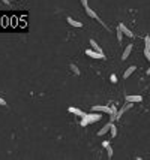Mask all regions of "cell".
I'll use <instances>...</instances> for the list:
<instances>
[{
	"label": "cell",
	"instance_id": "obj_1",
	"mask_svg": "<svg viewBox=\"0 0 150 160\" xmlns=\"http://www.w3.org/2000/svg\"><path fill=\"white\" fill-rule=\"evenodd\" d=\"M101 118H102V114H86V117H83V118H81L80 126L86 127V126H89V124H92V123L99 121Z\"/></svg>",
	"mask_w": 150,
	"mask_h": 160
},
{
	"label": "cell",
	"instance_id": "obj_2",
	"mask_svg": "<svg viewBox=\"0 0 150 160\" xmlns=\"http://www.w3.org/2000/svg\"><path fill=\"white\" fill-rule=\"evenodd\" d=\"M84 54H87L89 57H92V59H99V60H104L105 59V54L104 52H99V51H96V49H86L84 51Z\"/></svg>",
	"mask_w": 150,
	"mask_h": 160
},
{
	"label": "cell",
	"instance_id": "obj_3",
	"mask_svg": "<svg viewBox=\"0 0 150 160\" xmlns=\"http://www.w3.org/2000/svg\"><path fill=\"white\" fill-rule=\"evenodd\" d=\"M86 12H87V15H89L90 18H93V20H96V21H99V23H101L102 25H104V27H107V25H105V23L101 20V18H99L98 17V14H96V12L93 11V9H90V8H86Z\"/></svg>",
	"mask_w": 150,
	"mask_h": 160
},
{
	"label": "cell",
	"instance_id": "obj_4",
	"mask_svg": "<svg viewBox=\"0 0 150 160\" xmlns=\"http://www.w3.org/2000/svg\"><path fill=\"white\" fill-rule=\"evenodd\" d=\"M92 111H96V112H111V108H108V106H104V105H95Z\"/></svg>",
	"mask_w": 150,
	"mask_h": 160
},
{
	"label": "cell",
	"instance_id": "obj_5",
	"mask_svg": "<svg viewBox=\"0 0 150 160\" xmlns=\"http://www.w3.org/2000/svg\"><path fill=\"white\" fill-rule=\"evenodd\" d=\"M117 27H120V30H122V32H123L125 35H126L128 37H131V39H134V33H132V32H131V30H129V29H128V27H126V25H125L123 23H120V24L117 25Z\"/></svg>",
	"mask_w": 150,
	"mask_h": 160
},
{
	"label": "cell",
	"instance_id": "obj_6",
	"mask_svg": "<svg viewBox=\"0 0 150 160\" xmlns=\"http://www.w3.org/2000/svg\"><path fill=\"white\" fill-rule=\"evenodd\" d=\"M68 111L71 112V114H75V115H78V117H86V112H83L81 109H78V108H74V106H69L68 108Z\"/></svg>",
	"mask_w": 150,
	"mask_h": 160
},
{
	"label": "cell",
	"instance_id": "obj_7",
	"mask_svg": "<svg viewBox=\"0 0 150 160\" xmlns=\"http://www.w3.org/2000/svg\"><path fill=\"white\" fill-rule=\"evenodd\" d=\"M66 21L72 25V27H78V29H80V27H83V23H81V21H77V20H74L72 17H68V18H66Z\"/></svg>",
	"mask_w": 150,
	"mask_h": 160
},
{
	"label": "cell",
	"instance_id": "obj_8",
	"mask_svg": "<svg viewBox=\"0 0 150 160\" xmlns=\"http://www.w3.org/2000/svg\"><path fill=\"white\" fill-rule=\"evenodd\" d=\"M131 51H132V44H129L126 48H125V51H123V54H122V60H126L129 56H131Z\"/></svg>",
	"mask_w": 150,
	"mask_h": 160
},
{
	"label": "cell",
	"instance_id": "obj_9",
	"mask_svg": "<svg viewBox=\"0 0 150 160\" xmlns=\"http://www.w3.org/2000/svg\"><path fill=\"white\" fill-rule=\"evenodd\" d=\"M126 99V102H143V96H137V94H134V96H126L125 97Z\"/></svg>",
	"mask_w": 150,
	"mask_h": 160
},
{
	"label": "cell",
	"instance_id": "obj_10",
	"mask_svg": "<svg viewBox=\"0 0 150 160\" xmlns=\"http://www.w3.org/2000/svg\"><path fill=\"white\" fill-rule=\"evenodd\" d=\"M137 70V66H129V68L126 69V70H125V73H123V78H129L134 72Z\"/></svg>",
	"mask_w": 150,
	"mask_h": 160
},
{
	"label": "cell",
	"instance_id": "obj_11",
	"mask_svg": "<svg viewBox=\"0 0 150 160\" xmlns=\"http://www.w3.org/2000/svg\"><path fill=\"white\" fill-rule=\"evenodd\" d=\"M110 129H111V123H108V124H105V126H104V127H102L101 130H99V132H98V135H99V136H104V135H105V133H107V132H108Z\"/></svg>",
	"mask_w": 150,
	"mask_h": 160
},
{
	"label": "cell",
	"instance_id": "obj_12",
	"mask_svg": "<svg viewBox=\"0 0 150 160\" xmlns=\"http://www.w3.org/2000/svg\"><path fill=\"white\" fill-rule=\"evenodd\" d=\"M89 42H90V45H92V48H93V49H96V51H99V52H102V49H101V47H99V45L96 44V41H93V39H90V41H89Z\"/></svg>",
	"mask_w": 150,
	"mask_h": 160
},
{
	"label": "cell",
	"instance_id": "obj_13",
	"mask_svg": "<svg viewBox=\"0 0 150 160\" xmlns=\"http://www.w3.org/2000/svg\"><path fill=\"white\" fill-rule=\"evenodd\" d=\"M144 48L146 49H150V36L149 35L144 36Z\"/></svg>",
	"mask_w": 150,
	"mask_h": 160
},
{
	"label": "cell",
	"instance_id": "obj_14",
	"mask_svg": "<svg viewBox=\"0 0 150 160\" xmlns=\"http://www.w3.org/2000/svg\"><path fill=\"white\" fill-rule=\"evenodd\" d=\"M110 132H111V136H112V138H114V136L117 135V127H116L114 124H112V123H111V129H110Z\"/></svg>",
	"mask_w": 150,
	"mask_h": 160
},
{
	"label": "cell",
	"instance_id": "obj_15",
	"mask_svg": "<svg viewBox=\"0 0 150 160\" xmlns=\"http://www.w3.org/2000/svg\"><path fill=\"white\" fill-rule=\"evenodd\" d=\"M123 35H125V33L120 30V27H117V41H119V42H122V37H123Z\"/></svg>",
	"mask_w": 150,
	"mask_h": 160
},
{
	"label": "cell",
	"instance_id": "obj_16",
	"mask_svg": "<svg viewBox=\"0 0 150 160\" xmlns=\"http://www.w3.org/2000/svg\"><path fill=\"white\" fill-rule=\"evenodd\" d=\"M71 69H72V72L75 75H80V69L77 68V64H71Z\"/></svg>",
	"mask_w": 150,
	"mask_h": 160
},
{
	"label": "cell",
	"instance_id": "obj_17",
	"mask_svg": "<svg viewBox=\"0 0 150 160\" xmlns=\"http://www.w3.org/2000/svg\"><path fill=\"white\" fill-rule=\"evenodd\" d=\"M110 79H111V82H112V84H116L119 78H117V75H114V73H112V75L110 76Z\"/></svg>",
	"mask_w": 150,
	"mask_h": 160
},
{
	"label": "cell",
	"instance_id": "obj_18",
	"mask_svg": "<svg viewBox=\"0 0 150 160\" xmlns=\"http://www.w3.org/2000/svg\"><path fill=\"white\" fill-rule=\"evenodd\" d=\"M107 151H108V159H111L112 157V148H111V145L107 147Z\"/></svg>",
	"mask_w": 150,
	"mask_h": 160
},
{
	"label": "cell",
	"instance_id": "obj_19",
	"mask_svg": "<svg viewBox=\"0 0 150 160\" xmlns=\"http://www.w3.org/2000/svg\"><path fill=\"white\" fill-rule=\"evenodd\" d=\"M144 56H146V59L150 61V49H146V48H144Z\"/></svg>",
	"mask_w": 150,
	"mask_h": 160
},
{
	"label": "cell",
	"instance_id": "obj_20",
	"mask_svg": "<svg viewBox=\"0 0 150 160\" xmlns=\"http://www.w3.org/2000/svg\"><path fill=\"white\" fill-rule=\"evenodd\" d=\"M0 105H2V106H6L8 103H6V100L3 99V97H0Z\"/></svg>",
	"mask_w": 150,
	"mask_h": 160
},
{
	"label": "cell",
	"instance_id": "obj_21",
	"mask_svg": "<svg viewBox=\"0 0 150 160\" xmlns=\"http://www.w3.org/2000/svg\"><path fill=\"white\" fill-rule=\"evenodd\" d=\"M81 3H83L84 9H86V8H89V5H87V0H81Z\"/></svg>",
	"mask_w": 150,
	"mask_h": 160
},
{
	"label": "cell",
	"instance_id": "obj_22",
	"mask_svg": "<svg viewBox=\"0 0 150 160\" xmlns=\"http://www.w3.org/2000/svg\"><path fill=\"white\" fill-rule=\"evenodd\" d=\"M108 145H110V142H108V141H104V142H102V147H104V148H107Z\"/></svg>",
	"mask_w": 150,
	"mask_h": 160
},
{
	"label": "cell",
	"instance_id": "obj_23",
	"mask_svg": "<svg viewBox=\"0 0 150 160\" xmlns=\"http://www.w3.org/2000/svg\"><path fill=\"white\" fill-rule=\"evenodd\" d=\"M2 2H3V3H6V5H8V3H9V2H11V0H2Z\"/></svg>",
	"mask_w": 150,
	"mask_h": 160
},
{
	"label": "cell",
	"instance_id": "obj_24",
	"mask_svg": "<svg viewBox=\"0 0 150 160\" xmlns=\"http://www.w3.org/2000/svg\"><path fill=\"white\" fill-rule=\"evenodd\" d=\"M147 75H150V68H149V69H147Z\"/></svg>",
	"mask_w": 150,
	"mask_h": 160
},
{
	"label": "cell",
	"instance_id": "obj_25",
	"mask_svg": "<svg viewBox=\"0 0 150 160\" xmlns=\"http://www.w3.org/2000/svg\"><path fill=\"white\" fill-rule=\"evenodd\" d=\"M11 2H15V0H11Z\"/></svg>",
	"mask_w": 150,
	"mask_h": 160
}]
</instances>
